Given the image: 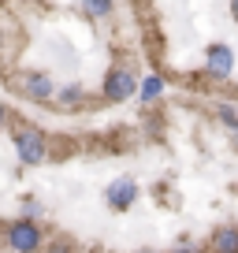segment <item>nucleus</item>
<instances>
[{"label": "nucleus", "instance_id": "nucleus-10", "mask_svg": "<svg viewBox=\"0 0 238 253\" xmlns=\"http://www.w3.org/2000/svg\"><path fill=\"white\" fill-rule=\"evenodd\" d=\"M56 101L71 108V104H79V101H82V89H79V86H64L60 93H56Z\"/></svg>", "mask_w": 238, "mask_h": 253}, {"label": "nucleus", "instance_id": "nucleus-2", "mask_svg": "<svg viewBox=\"0 0 238 253\" xmlns=\"http://www.w3.org/2000/svg\"><path fill=\"white\" fill-rule=\"evenodd\" d=\"M4 242H8L11 253H38L41 250V231L30 220H15V223L4 227Z\"/></svg>", "mask_w": 238, "mask_h": 253}, {"label": "nucleus", "instance_id": "nucleus-5", "mask_svg": "<svg viewBox=\"0 0 238 253\" xmlns=\"http://www.w3.org/2000/svg\"><path fill=\"white\" fill-rule=\"evenodd\" d=\"M231 71H235V48H231V45H208L205 75H208V79H227Z\"/></svg>", "mask_w": 238, "mask_h": 253}, {"label": "nucleus", "instance_id": "nucleus-3", "mask_svg": "<svg viewBox=\"0 0 238 253\" xmlns=\"http://www.w3.org/2000/svg\"><path fill=\"white\" fill-rule=\"evenodd\" d=\"M104 201H108L116 212H127V209L138 201V182L130 179V175H119V179H112L108 190H104Z\"/></svg>", "mask_w": 238, "mask_h": 253}, {"label": "nucleus", "instance_id": "nucleus-4", "mask_svg": "<svg viewBox=\"0 0 238 253\" xmlns=\"http://www.w3.org/2000/svg\"><path fill=\"white\" fill-rule=\"evenodd\" d=\"M19 93L30 97V101H56V82L45 71H26L19 79Z\"/></svg>", "mask_w": 238, "mask_h": 253}, {"label": "nucleus", "instance_id": "nucleus-14", "mask_svg": "<svg viewBox=\"0 0 238 253\" xmlns=\"http://www.w3.org/2000/svg\"><path fill=\"white\" fill-rule=\"evenodd\" d=\"M4 123H8V112H4V104H0V126H4Z\"/></svg>", "mask_w": 238, "mask_h": 253}, {"label": "nucleus", "instance_id": "nucleus-8", "mask_svg": "<svg viewBox=\"0 0 238 253\" xmlns=\"http://www.w3.org/2000/svg\"><path fill=\"white\" fill-rule=\"evenodd\" d=\"M160 93H164V79H160V75H149V79H142V82H138V97H142L145 104H149V101H157Z\"/></svg>", "mask_w": 238, "mask_h": 253}, {"label": "nucleus", "instance_id": "nucleus-16", "mask_svg": "<svg viewBox=\"0 0 238 253\" xmlns=\"http://www.w3.org/2000/svg\"><path fill=\"white\" fill-rule=\"evenodd\" d=\"M142 253H157V250H142Z\"/></svg>", "mask_w": 238, "mask_h": 253}, {"label": "nucleus", "instance_id": "nucleus-15", "mask_svg": "<svg viewBox=\"0 0 238 253\" xmlns=\"http://www.w3.org/2000/svg\"><path fill=\"white\" fill-rule=\"evenodd\" d=\"M0 48H4V30H0Z\"/></svg>", "mask_w": 238, "mask_h": 253}, {"label": "nucleus", "instance_id": "nucleus-12", "mask_svg": "<svg viewBox=\"0 0 238 253\" xmlns=\"http://www.w3.org/2000/svg\"><path fill=\"white\" fill-rule=\"evenodd\" d=\"M175 253H201V250H198V246H179Z\"/></svg>", "mask_w": 238, "mask_h": 253}, {"label": "nucleus", "instance_id": "nucleus-6", "mask_svg": "<svg viewBox=\"0 0 238 253\" xmlns=\"http://www.w3.org/2000/svg\"><path fill=\"white\" fill-rule=\"evenodd\" d=\"M138 93V79L127 71V67H119V71H112L108 79H104V97L108 101H127V97Z\"/></svg>", "mask_w": 238, "mask_h": 253}, {"label": "nucleus", "instance_id": "nucleus-9", "mask_svg": "<svg viewBox=\"0 0 238 253\" xmlns=\"http://www.w3.org/2000/svg\"><path fill=\"white\" fill-rule=\"evenodd\" d=\"M82 11H86V15H93V19H104V15H112V11H116V4H108V0H93V4H82Z\"/></svg>", "mask_w": 238, "mask_h": 253}, {"label": "nucleus", "instance_id": "nucleus-1", "mask_svg": "<svg viewBox=\"0 0 238 253\" xmlns=\"http://www.w3.org/2000/svg\"><path fill=\"white\" fill-rule=\"evenodd\" d=\"M11 142H15V157L23 160V164H41V160L48 157L45 134H41L38 126H19Z\"/></svg>", "mask_w": 238, "mask_h": 253}, {"label": "nucleus", "instance_id": "nucleus-11", "mask_svg": "<svg viewBox=\"0 0 238 253\" xmlns=\"http://www.w3.org/2000/svg\"><path fill=\"white\" fill-rule=\"evenodd\" d=\"M38 212H41L38 201H26V205H23V220H30V216H38Z\"/></svg>", "mask_w": 238, "mask_h": 253}, {"label": "nucleus", "instance_id": "nucleus-13", "mask_svg": "<svg viewBox=\"0 0 238 253\" xmlns=\"http://www.w3.org/2000/svg\"><path fill=\"white\" fill-rule=\"evenodd\" d=\"M231 19H235V23H238V0H235V4H231Z\"/></svg>", "mask_w": 238, "mask_h": 253}, {"label": "nucleus", "instance_id": "nucleus-7", "mask_svg": "<svg viewBox=\"0 0 238 253\" xmlns=\"http://www.w3.org/2000/svg\"><path fill=\"white\" fill-rule=\"evenodd\" d=\"M212 253H238V227H220L212 235Z\"/></svg>", "mask_w": 238, "mask_h": 253}]
</instances>
